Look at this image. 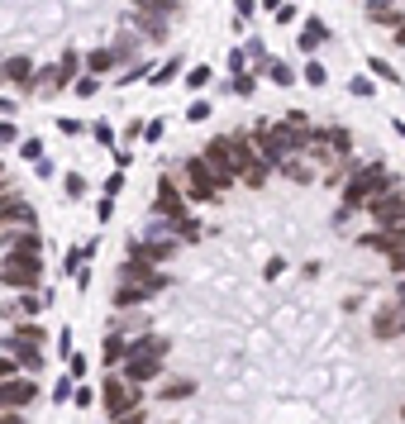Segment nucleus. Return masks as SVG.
<instances>
[{
    "mask_svg": "<svg viewBox=\"0 0 405 424\" xmlns=\"http://www.w3.org/2000/svg\"><path fill=\"white\" fill-rule=\"evenodd\" d=\"M363 210L377 219V229H396V234L405 238V191L401 186H382Z\"/></svg>",
    "mask_w": 405,
    "mask_h": 424,
    "instance_id": "7",
    "label": "nucleus"
},
{
    "mask_svg": "<svg viewBox=\"0 0 405 424\" xmlns=\"http://www.w3.org/2000/svg\"><path fill=\"white\" fill-rule=\"evenodd\" d=\"M0 143H19V129L10 119H0Z\"/></svg>",
    "mask_w": 405,
    "mask_h": 424,
    "instance_id": "42",
    "label": "nucleus"
},
{
    "mask_svg": "<svg viewBox=\"0 0 405 424\" xmlns=\"http://www.w3.org/2000/svg\"><path fill=\"white\" fill-rule=\"evenodd\" d=\"M29 77H34V58L14 53V58H5V62H0V82H10V86H24Z\"/></svg>",
    "mask_w": 405,
    "mask_h": 424,
    "instance_id": "17",
    "label": "nucleus"
},
{
    "mask_svg": "<svg viewBox=\"0 0 405 424\" xmlns=\"http://www.w3.org/2000/svg\"><path fill=\"white\" fill-rule=\"evenodd\" d=\"M201 158L210 162V167H214V177H219V182H224V191H229V186H234V162H229V138H210Z\"/></svg>",
    "mask_w": 405,
    "mask_h": 424,
    "instance_id": "12",
    "label": "nucleus"
},
{
    "mask_svg": "<svg viewBox=\"0 0 405 424\" xmlns=\"http://www.w3.org/2000/svg\"><path fill=\"white\" fill-rule=\"evenodd\" d=\"M358 243H363L367 253H382V258H391V253L401 248L405 238H401V234H396V229H372V234H363Z\"/></svg>",
    "mask_w": 405,
    "mask_h": 424,
    "instance_id": "16",
    "label": "nucleus"
},
{
    "mask_svg": "<svg viewBox=\"0 0 405 424\" xmlns=\"http://www.w3.org/2000/svg\"><path fill=\"white\" fill-rule=\"evenodd\" d=\"M305 82H310V86H324V82H329V72H324L319 62H305Z\"/></svg>",
    "mask_w": 405,
    "mask_h": 424,
    "instance_id": "34",
    "label": "nucleus"
},
{
    "mask_svg": "<svg viewBox=\"0 0 405 424\" xmlns=\"http://www.w3.org/2000/svg\"><path fill=\"white\" fill-rule=\"evenodd\" d=\"M96 401H101L105 420H119V415H129V410H138V406H143V386H134V382H124V377H110V372H105V386L96 391Z\"/></svg>",
    "mask_w": 405,
    "mask_h": 424,
    "instance_id": "5",
    "label": "nucleus"
},
{
    "mask_svg": "<svg viewBox=\"0 0 405 424\" xmlns=\"http://www.w3.org/2000/svg\"><path fill=\"white\" fill-rule=\"evenodd\" d=\"M234 10H238V19H248L253 14V0H234Z\"/></svg>",
    "mask_w": 405,
    "mask_h": 424,
    "instance_id": "48",
    "label": "nucleus"
},
{
    "mask_svg": "<svg viewBox=\"0 0 405 424\" xmlns=\"http://www.w3.org/2000/svg\"><path fill=\"white\" fill-rule=\"evenodd\" d=\"M324 38H329V29H324L319 19H310V24H305V34H301V53H310V48H319Z\"/></svg>",
    "mask_w": 405,
    "mask_h": 424,
    "instance_id": "26",
    "label": "nucleus"
},
{
    "mask_svg": "<svg viewBox=\"0 0 405 424\" xmlns=\"http://www.w3.org/2000/svg\"><path fill=\"white\" fill-rule=\"evenodd\" d=\"M124 348H129V338H124V334H105V343H101V362H105V372H110V367H119Z\"/></svg>",
    "mask_w": 405,
    "mask_h": 424,
    "instance_id": "21",
    "label": "nucleus"
},
{
    "mask_svg": "<svg viewBox=\"0 0 405 424\" xmlns=\"http://www.w3.org/2000/svg\"><path fill=\"white\" fill-rule=\"evenodd\" d=\"M348 91L367 101V96H377V82H372V77H353V82H348Z\"/></svg>",
    "mask_w": 405,
    "mask_h": 424,
    "instance_id": "31",
    "label": "nucleus"
},
{
    "mask_svg": "<svg viewBox=\"0 0 405 424\" xmlns=\"http://www.w3.org/2000/svg\"><path fill=\"white\" fill-rule=\"evenodd\" d=\"M5 348H10V358H14V367H24L29 377H38V367H43V353H38V338H29V334H10L5 338Z\"/></svg>",
    "mask_w": 405,
    "mask_h": 424,
    "instance_id": "9",
    "label": "nucleus"
},
{
    "mask_svg": "<svg viewBox=\"0 0 405 424\" xmlns=\"http://www.w3.org/2000/svg\"><path fill=\"white\" fill-rule=\"evenodd\" d=\"M234 91H238V96H253V91H258V77H253V72H238V77H234Z\"/></svg>",
    "mask_w": 405,
    "mask_h": 424,
    "instance_id": "33",
    "label": "nucleus"
},
{
    "mask_svg": "<svg viewBox=\"0 0 405 424\" xmlns=\"http://www.w3.org/2000/svg\"><path fill=\"white\" fill-rule=\"evenodd\" d=\"M19 367H14V358H0V377H14Z\"/></svg>",
    "mask_w": 405,
    "mask_h": 424,
    "instance_id": "50",
    "label": "nucleus"
},
{
    "mask_svg": "<svg viewBox=\"0 0 405 424\" xmlns=\"http://www.w3.org/2000/svg\"><path fill=\"white\" fill-rule=\"evenodd\" d=\"M5 238V253H38V224H14V229H0Z\"/></svg>",
    "mask_w": 405,
    "mask_h": 424,
    "instance_id": "13",
    "label": "nucleus"
},
{
    "mask_svg": "<svg viewBox=\"0 0 405 424\" xmlns=\"http://www.w3.org/2000/svg\"><path fill=\"white\" fill-rule=\"evenodd\" d=\"M210 77H214L210 67H191V72H186V86H191V91H201V86H210Z\"/></svg>",
    "mask_w": 405,
    "mask_h": 424,
    "instance_id": "32",
    "label": "nucleus"
},
{
    "mask_svg": "<svg viewBox=\"0 0 405 424\" xmlns=\"http://www.w3.org/2000/svg\"><path fill=\"white\" fill-rule=\"evenodd\" d=\"M372 24H382V29H396V24H405V14L396 10V5H386V10H377V14H372Z\"/></svg>",
    "mask_w": 405,
    "mask_h": 424,
    "instance_id": "28",
    "label": "nucleus"
},
{
    "mask_svg": "<svg viewBox=\"0 0 405 424\" xmlns=\"http://www.w3.org/2000/svg\"><path fill=\"white\" fill-rule=\"evenodd\" d=\"M172 253H177V243H172V238H153V243L134 238V243H129V258H138V262H153V267H158V262H167Z\"/></svg>",
    "mask_w": 405,
    "mask_h": 424,
    "instance_id": "14",
    "label": "nucleus"
},
{
    "mask_svg": "<svg viewBox=\"0 0 405 424\" xmlns=\"http://www.w3.org/2000/svg\"><path fill=\"white\" fill-rule=\"evenodd\" d=\"M77 96H86V101L101 96V77H82V82H77Z\"/></svg>",
    "mask_w": 405,
    "mask_h": 424,
    "instance_id": "36",
    "label": "nucleus"
},
{
    "mask_svg": "<svg viewBox=\"0 0 405 424\" xmlns=\"http://www.w3.org/2000/svg\"><path fill=\"white\" fill-rule=\"evenodd\" d=\"M153 210L162 214L167 224H172V219H186V196H182V186H177L172 177H162V186H158V205H153Z\"/></svg>",
    "mask_w": 405,
    "mask_h": 424,
    "instance_id": "11",
    "label": "nucleus"
},
{
    "mask_svg": "<svg viewBox=\"0 0 405 424\" xmlns=\"http://www.w3.org/2000/svg\"><path fill=\"white\" fill-rule=\"evenodd\" d=\"M396 301H401V305H405V282H401V286H396Z\"/></svg>",
    "mask_w": 405,
    "mask_h": 424,
    "instance_id": "53",
    "label": "nucleus"
},
{
    "mask_svg": "<svg viewBox=\"0 0 405 424\" xmlns=\"http://www.w3.org/2000/svg\"><path fill=\"white\" fill-rule=\"evenodd\" d=\"M396 43H401V48H405V24H396Z\"/></svg>",
    "mask_w": 405,
    "mask_h": 424,
    "instance_id": "52",
    "label": "nucleus"
},
{
    "mask_svg": "<svg viewBox=\"0 0 405 424\" xmlns=\"http://www.w3.org/2000/svg\"><path fill=\"white\" fill-rule=\"evenodd\" d=\"M382 186H391V177H386V167L382 162H367V167H358L348 182H343V210H363Z\"/></svg>",
    "mask_w": 405,
    "mask_h": 424,
    "instance_id": "4",
    "label": "nucleus"
},
{
    "mask_svg": "<svg viewBox=\"0 0 405 424\" xmlns=\"http://www.w3.org/2000/svg\"><path fill=\"white\" fill-rule=\"evenodd\" d=\"M0 114H14V101L10 96H0Z\"/></svg>",
    "mask_w": 405,
    "mask_h": 424,
    "instance_id": "51",
    "label": "nucleus"
},
{
    "mask_svg": "<svg viewBox=\"0 0 405 424\" xmlns=\"http://www.w3.org/2000/svg\"><path fill=\"white\" fill-rule=\"evenodd\" d=\"M186 396H196V382H191V377H172V382L158 391V401H172V406L186 401Z\"/></svg>",
    "mask_w": 405,
    "mask_h": 424,
    "instance_id": "22",
    "label": "nucleus"
},
{
    "mask_svg": "<svg viewBox=\"0 0 405 424\" xmlns=\"http://www.w3.org/2000/svg\"><path fill=\"white\" fill-rule=\"evenodd\" d=\"M172 77H177V62H167V67H158V72H153V82H158V86H162V82H172Z\"/></svg>",
    "mask_w": 405,
    "mask_h": 424,
    "instance_id": "44",
    "label": "nucleus"
},
{
    "mask_svg": "<svg viewBox=\"0 0 405 424\" xmlns=\"http://www.w3.org/2000/svg\"><path fill=\"white\" fill-rule=\"evenodd\" d=\"M0 282H5L10 291H34V286L43 282V258H38V253H5Z\"/></svg>",
    "mask_w": 405,
    "mask_h": 424,
    "instance_id": "6",
    "label": "nucleus"
},
{
    "mask_svg": "<svg viewBox=\"0 0 405 424\" xmlns=\"http://www.w3.org/2000/svg\"><path fill=\"white\" fill-rule=\"evenodd\" d=\"M34 96H58V91H67V82H62V72L58 67H34V77L24 82Z\"/></svg>",
    "mask_w": 405,
    "mask_h": 424,
    "instance_id": "15",
    "label": "nucleus"
},
{
    "mask_svg": "<svg viewBox=\"0 0 405 424\" xmlns=\"http://www.w3.org/2000/svg\"><path fill=\"white\" fill-rule=\"evenodd\" d=\"M267 77H272L277 86H291V82H296V72H291L286 62H267Z\"/></svg>",
    "mask_w": 405,
    "mask_h": 424,
    "instance_id": "30",
    "label": "nucleus"
},
{
    "mask_svg": "<svg viewBox=\"0 0 405 424\" xmlns=\"http://www.w3.org/2000/svg\"><path fill=\"white\" fill-rule=\"evenodd\" d=\"M38 305H43V301H38L34 291H19V301H5V305H0V315H5V319H19V315H38Z\"/></svg>",
    "mask_w": 405,
    "mask_h": 424,
    "instance_id": "20",
    "label": "nucleus"
},
{
    "mask_svg": "<svg viewBox=\"0 0 405 424\" xmlns=\"http://www.w3.org/2000/svg\"><path fill=\"white\" fill-rule=\"evenodd\" d=\"M391 267H396V272H405V243L396 248V253H391Z\"/></svg>",
    "mask_w": 405,
    "mask_h": 424,
    "instance_id": "47",
    "label": "nucleus"
},
{
    "mask_svg": "<svg viewBox=\"0 0 405 424\" xmlns=\"http://www.w3.org/2000/svg\"><path fill=\"white\" fill-rule=\"evenodd\" d=\"M96 143H105V148H114V129H110V124H96Z\"/></svg>",
    "mask_w": 405,
    "mask_h": 424,
    "instance_id": "43",
    "label": "nucleus"
},
{
    "mask_svg": "<svg viewBox=\"0 0 405 424\" xmlns=\"http://www.w3.org/2000/svg\"><path fill=\"white\" fill-rule=\"evenodd\" d=\"M58 72H62V82L72 86V77L82 72V58H77V53H62V62H58Z\"/></svg>",
    "mask_w": 405,
    "mask_h": 424,
    "instance_id": "29",
    "label": "nucleus"
},
{
    "mask_svg": "<svg viewBox=\"0 0 405 424\" xmlns=\"http://www.w3.org/2000/svg\"><path fill=\"white\" fill-rule=\"evenodd\" d=\"M229 162H234V182H248L253 191H262L267 177H272V167L258 158V148L248 143V134H234L229 138Z\"/></svg>",
    "mask_w": 405,
    "mask_h": 424,
    "instance_id": "3",
    "label": "nucleus"
},
{
    "mask_svg": "<svg viewBox=\"0 0 405 424\" xmlns=\"http://www.w3.org/2000/svg\"><path fill=\"white\" fill-rule=\"evenodd\" d=\"M277 167H282V172H286L291 182H310V172H305V162H301V158H296V153H291V158H282Z\"/></svg>",
    "mask_w": 405,
    "mask_h": 424,
    "instance_id": "27",
    "label": "nucleus"
},
{
    "mask_svg": "<svg viewBox=\"0 0 405 424\" xmlns=\"http://www.w3.org/2000/svg\"><path fill=\"white\" fill-rule=\"evenodd\" d=\"M138 10L158 14V19H172V14H182V0H138Z\"/></svg>",
    "mask_w": 405,
    "mask_h": 424,
    "instance_id": "25",
    "label": "nucleus"
},
{
    "mask_svg": "<svg viewBox=\"0 0 405 424\" xmlns=\"http://www.w3.org/2000/svg\"><path fill=\"white\" fill-rule=\"evenodd\" d=\"M72 391H77V382H72V377H62V382H58V391H53V401L62 406V401H72Z\"/></svg>",
    "mask_w": 405,
    "mask_h": 424,
    "instance_id": "39",
    "label": "nucleus"
},
{
    "mask_svg": "<svg viewBox=\"0 0 405 424\" xmlns=\"http://www.w3.org/2000/svg\"><path fill=\"white\" fill-rule=\"evenodd\" d=\"M19 153H24L29 162H38V158H43V143H38V138H24V143H19Z\"/></svg>",
    "mask_w": 405,
    "mask_h": 424,
    "instance_id": "37",
    "label": "nucleus"
},
{
    "mask_svg": "<svg viewBox=\"0 0 405 424\" xmlns=\"http://www.w3.org/2000/svg\"><path fill=\"white\" fill-rule=\"evenodd\" d=\"M58 129H62V134H67V138H72V134H82V129H86V124H82V119H58Z\"/></svg>",
    "mask_w": 405,
    "mask_h": 424,
    "instance_id": "45",
    "label": "nucleus"
},
{
    "mask_svg": "<svg viewBox=\"0 0 405 424\" xmlns=\"http://www.w3.org/2000/svg\"><path fill=\"white\" fill-rule=\"evenodd\" d=\"M119 62H124V58H119L114 48H96V53H86V62H82V67H86L91 77H105V72H114Z\"/></svg>",
    "mask_w": 405,
    "mask_h": 424,
    "instance_id": "19",
    "label": "nucleus"
},
{
    "mask_svg": "<svg viewBox=\"0 0 405 424\" xmlns=\"http://www.w3.org/2000/svg\"><path fill=\"white\" fill-rule=\"evenodd\" d=\"M401 420H405V406H401Z\"/></svg>",
    "mask_w": 405,
    "mask_h": 424,
    "instance_id": "55",
    "label": "nucleus"
},
{
    "mask_svg": "<svg viewBox=\"0 0 405 424\" xmlns=\"http://www.w3.org/2000/svg\"><path fill=\"white\" fill-rule=\"evenodd\" d=\"M386 5H396V0H367V19H372L377 10H386Z\"/></svg>",
    "mask_w": 405,
    "mask_h": 424,
    "instance_id": "49",
    "label": "nucleus"
},
{
    "mask_svg": "<svg viewBox=\"0 0 405 424\" xmlns=\"http://www.w3.org/2000/svg\"><path fill=\"white\" fill-rule=\"evenodd\" d=\"M182 167H186V201H201L205 205V201H214V196L224 191V182L214 177V167H210L205 158H186Z\"/></svg>",
    "mask_w": 405,
    "mask_h": 424,
    "instance_id": "8",
    "label": "nucleus"
},
{
    "mask_svg": "<svg viewBox=\"0 0 405 424\" xmlns=\"http://www.w3.org/2000/svg\"><path fill=\"white\" fill-rule=\"evenodd\" d=\"M62 186H67V196H72V201H77V196H86V177H77V172H72Z\"/></svg>",
    "mask_w": 405,
    "mask_h": 424,
    "instance_id": "38",
    "label": "nucleus"
},
{
    "mask_svg": "<svg viewBox=\"0 0 405 424\" xmlns=\"http://www.w3.org/2000/svg\"><path fill=\"white\" fill-rule=\"evenodd\" d=\"M138 301H148V291H143V286H129V282H119V286H114V305H119V310H129V305H138Z\"/></svg>",
    "mask_w": 405,
    "mask_h": 424,
    "instance_id": "24",
    "label": "nucleus"
},
{
    "mask_svg": "<svg viewBox=\"0 0 405 424\" xmlns=\"http://www.w3.org/2000/svg\"><path fill=\"white\" fill-rule=\"evenodd\" d=\"M110 424H143V410H129V415H119V420H110Z\"/></svg>",
    "mask_w": 405,
    "mask_h": 424,
    "instance_id": "46",
    "label": "nucleus"
},
{
    "mask_svg": "<svg viewBox=\"0 0 405 424\" xmlns=\"http://www.w3.org/2000/svg\"><path fill=\"white\" fill-rule=\"evenodd\" d=\"M372 77H382V82H401V77H396V67H391V62H382V58H372Z\"/></svg>",
    "mask_w": 405,
    "mask_h": 424,
    "instance_id": "35",
    "label": "nucleus"
},
{
    "mask_svg": "<svg viewBox=\"0 0 405 424\" xmlns=\"http://www.w3.org/2000/svg\"><path fill=\"white\" fill-rule=\"evenodd\" d=\"M162 358H167V338H158V334H148V338L129 343V348H124V358H119V367H124V382H134V386H148L153 377H162Z\"/></svg>",
    "mask_w": 405,
    "mask_h": 424,
    "instance_id": "2",
    "label": "nucleus"
},
{
    "mask_svg": "<svg viewBox=\"0 0 405 424\" xmlns=\"http://www.w3.org/2000/svg\"><path fill=\"white\" fill-rule=\"evenodd\" d=\"M34 396H38L34 377H0V410H24L34 406Z\"/></svg>",
    "mask_w": 405,
    "mask_h": 424,
    "instance_id": "10",
    "label": "nucleus"
},
{
    "mask_svg": "<svg viewBox=\"0 0 405 424\" xmlns=\"http://www.w3.org/2000/svg\"><path fill=\"white\" fill-rule=\"evenodd\" d=\"M186 119H191V124H205V119H210V101H196V105L186 110Z\"/></svg>",
    "mask_w": 405,
    "mask_h": 424,
    "instance_id": "41",
    "label": "nucleus"
},
{
    "mask_svg": "<svg viewBox=\"0 0 405 424\" xmlns=\"http://www.w3.org/2000/svg\"><path fill=\"white\" fill-rule=\"evenodd\" d=\"M72 406H96V391H91V386H82V382H77V391H72Z\"/></svg>",
    "mask_w": 405,
    "mask_h": 424,
    "instance_id": "40",
    "label": "nucleus"
},
{
    "mask_svg": "<svg viewBox=\"0 0 405 424\" xmlns=\"http://www.w3.org/2000/svg\"><path fill=\"white\" fill-rule=\"evenodd\" d=\"M134 24H138L153 43H162V38H167V19H158V14H143V10H138V14H134Z\"/></svg>",
    "mask_w": 405,
    "mask_h": 424,
    "instance_id": "23",
    "label": "nucleus"
},
{
    "mask_svg": "<svg viewBox=\"0 0 405 424\" xmlns=\"http://www.w3.org/2000/svg\"><path fill=\"white\" fill-rule=\"evenodd\" d=\"M372 334H377V338H401V334H405V305H401V310H377Z\"/></svg>",
    "mask_w": 405,
    "mask_h": 424,
    "instance_id": "18",
    "label": "nucleus"
},
{
    "mask_svg": "<svg viewBox=\"0 0 405 424\" xmlns=\"http://www.w3.org/2000/svg\"><path fill=\"white\" fill-rule=\"evenodd\" d=\"M0 182H5V162H0Z\"/></svg>",
    "mask_w": 405,
    "mask_h": 424,
    "instance_id": "54",
    "label": "nucleus"
},
{
    "mask_svg": "<svg viewBox=\"0 0 405 424\" xmlns=\"http://www.w3.org/2000/svg\"><path fill=\"white\" fill-rule=\"evenodd\" d=\"M248 143L258 148V158L267 162V167H277L282 158H291L296 148H310V124H305V114H286L282 124H253V134H248Z\"/></svg>",
    "mask_w": 405,
    "mask_h": 424,
    "instance_id": "1",
    "label": "nucleus"
}]
</instances>
